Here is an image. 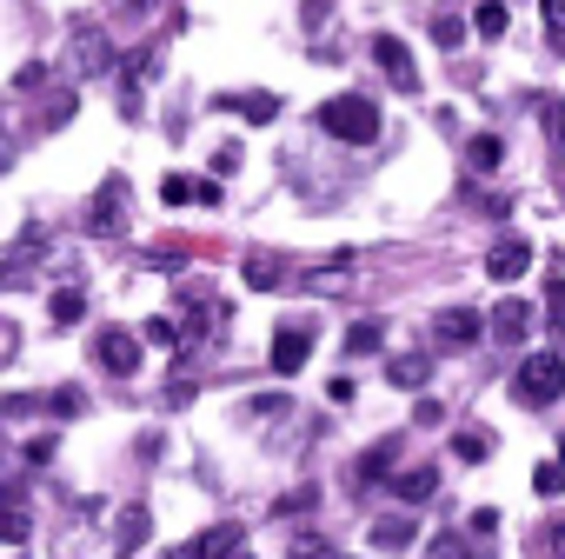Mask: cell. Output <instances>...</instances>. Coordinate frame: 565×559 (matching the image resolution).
I'll return each instance as SVG.
<instances>
[{"label":"cell","mask_w":565,"mask_h":559,"mask_svg":"<svg viewBox=\"0 0 565 559\" xmlns=\"http://www.w3.org/2000/svg\"><path fill=\"white\" fill-rule=\"evenodd\" d=\"M74 61H81L87 74H100V67L114 61V48H107V34H100V28H81V34H74Z\"/></svg>","instance_id":"5bb4252c"},{"label":"cell","mask_w":565,"mask_h":559,"mask_svg":"<svg viewBox=\"0 0 565 559\" xmlns=\"http://www.w3.org/2000/svg\"><path fill=\"white\" fill-rule=\"evenodd\" d=\"M239 280H246V287H253V294H273V287H279V280H287V260H273V253H253V260L239 266Z\"/></svg>","instance_id":"8fae6325"},{"label":"cell","mask_w":565,"mask_h":559,"mask_svg":"<svg viewBox=\"0 0 565 559\" xmlns=\"http://www.w3.org/2000/svg\"><path fill=\"white\" fill-rule=\"evenodd\" d=\"M545 320L565 334V280H558V287H552V300H545Z\"/></svg>","instance_id":"836d02e7"},{"label":"cell","mask_w":565,"mask_h":559,"mask_svg":"<svg viewBox=\"0 0 565 559\" xmlns=\"http://www.w3.org/2000/svg\"><path fill=\"white\" fill-rule=\"evenodd\" d=\"M525 266H532V246H525V240H519V233H505V240H499V246H492V253H486V273H492V280H499V287H512V280H519V273H525Z\"/></svg>","instance_id":"52a82bcc"},{"label":"cell","mask_w":565,"mask_h":559,"mask_svg":"<svg viewBox=\"0 0 565 559\" xmlns=\"http://www.w3.org/2000/svg\"><path fill=\"white\" fill-rule=\"evenodd\" d=\"M193 207H220V180H193Z\"/></svg>","instance_id":"8d00e7d4"},{"label":"cell","mask_w":565,"mask_h":559,"mask_svg":"<svg viewBox=\"0 0 565 559\" xmlns=\"http://www.w3.org/2000/svg\"><path fill=\"white\" fill-rule=\"evenodd\" d=\"M492 453V433H479V426H466V433H452V460H466V466H479Z\"/></svg>","instance_id":"ffe728a7"},{"label":"cell","mask_w":565,"mask_h":559,"mask_svg":"<svg viewBox=\"0 0 565 559\" xmlns=\"http://www.w3.org/2000/svg\"><path fill=\"white\" fill-rule=\"evenodd\" d=\"M320 127L333 140H347V147H366V140H380V107L366 94H340V101L320 107Z\"/></svg>","instance_id":"6da1fadb"},{"label":"cell","mask_w":565,"mask_h":559,"mask_svg":"<svg viewBox=\"0 0 565 559\" xmlns=\"http://www.w3.org/2000/svg\"><path fill=\"white\" fill-rule=\"evenodd\" d=\"M307 354H313V327L307 320H287V327L273 334V373H300Z\"/></svg>","instance_id":"277c9868"},{"label":"cell","mask_w":565,"mask_h":559,"mask_svg":"<svg viewBox=\"0 0 565 559\" xmlns=\"http://www.w3.org/2000/svg\"><path fill=\"white\" fill-rule=\"evenodd\" d=\"M393 486H399V499H413V506H426V499L439 493V466H413V473H399Z\"/></svg>","instance_id":"2e32d148"},{"label":"cell","mask_w":565,"mask_h":559,"mask_svg":"<svg viewBox=\"0 0 565 559\" xmlns=\"http://www.w3.org/2000/svg\"><path fill=\"white\" fill-rule=\"evenodd\" d=\"M120 226H127V180L107 173L100 193H94V207H87V233H94V240H114Z\"/></svg>","instance_id":"3957f363"},{"label":"cell","mask_w":565,"mask_h":559,"mask_svg":"<svg viewBox=\"0 0 565 559\" xmlns=\"http://www.w3.org/2000/svg\"><path fill=\"white\" fill-rule=\"evenodd\" d=\"M466 167H472V173H499V167H505V140H499V134H472V140H466Z\"/></svg>","instance_id":"4fadbf2b"},{"label":"cell","mask_w":565,"mask_h":559,"mask_svg":"<svg viewBox=\"0 0 565 559\" xmlns=\"http://www.w3.org/2000/svg\"><path fill=\"white\" fill-rule=\"evenodd\" d=\"M81 314H87V300H81L74 287H67V294H54V327H74Z\"/></svg>","instance_id":"484cf974"},{"label":"cell","mask_w":565,"mask_h":559,"mask_svg":"<svg viewBox=\"0 0 565 559\" xmlns=\"http://www.w3.org/2000/svg\"><path fill=\"white\" fill-rule=\"evenodd\" d=\"M413 539H419V519H380V526H373V546H380V552H406Z\"/></svg>","instance_id":"e0dca14e"},{"label":"cell","mask_w":565,"mask_h":559,"mask_svg":"<svg viewBox=\"0 0 565 559\" xmlns=\"http://www.w3.org/2000/svg\"><path fill=\"white\" fill-rule=\"evenodd\" d=\"M532 320H539V314H532L525 300H499L486 327H492V340H505V347H512V340H525V334H532Z\"/></svg>","instance_id":"ba28073f"},{"label":"cell","mask_w":565,"mask_h":559,"mask_svg":"<svg viewBox=\"0 0 565 559\" xmlns=\"http://www.w3.org/2000/svg\"><path fill=\"white\" fill-rule=\"evenodd\" d=\"M239 546V526H213V532H200V539H186V546H173L167 559H226Z\"/></svg>","instance_id":"30bf717a"},{"label":"cell","mask_w":565,"mask_h":559,"mask_svg":"<svg viewBox=\"0 0 565 559\" xmlns=\"http://www.w3.org/2000/svg\"><path fill=\"white\" fill-rule=\"evenodd\" d=\"M539 127L552 147H565V101H539Z\"/></svg>","instance_id":"cb8c5ba5"},{"label":"cell","mask_w":565,"mask_h":559,"mask_svg":"<svg viewBox=\"0 0 565 559\" xmlns=\"http://www.w3.org/2000/svg\"><path fill=\"white\" fill-rule=\"evenodd\" d=\"M134 539H147V513H120V546H134Z\"/></svg>","instance_id":"d6a6232c"},{"label":"cell","mask_w":565,"mask_h":559,"mask_svg":"<svg viewBox=\"0 0 565 559\" xmlns=\"http://www.w3.org/2000/svg\"><path fill=\"white\" fill-rule=\"evenodd\" d=\"M380 340H386V334H380V320L347 327V360H353V354H380Z\"/></svg>","instance_id":"7402d4cb"},{"label":"cell","mask_w":565,"mask_h":559,"mask_svg":"<svg viewBox=\"0 0 565 559\" xmlns=\"http://www.w3.org/2000/svg\"><path fill=\"white\" fill-rule=\"evenodd\" d=\"M220 107H226V114H239V120H253V127L279 120V101H273V94H226Z\"/></svg>","instance_id":"7c38bea8"},{"label":"cell","mask_w":565,"mask_h":559,"mask_svg":"<svg viewBox=\"0 0 565 559\" xmlns=\"http://www.w3.org/2000/svg\"><path fill=\"white\" fill-rule=\"evenodd\" d=\"M386 380H393V387H406V393H419V387L433 380V360H419V354H399V360H386Z\"/></svg>","instance_id":"9a60e30c"},{"label":"cell","mask_w":565,"mask_h":559,"mask_svg":"<svg viewBox=\"0 0 565 559\" xmlns=\"http://www.w3.org/2000/svg\"><path fill=\"white\" fill-rule=\"evenodd\" d=\"M160 200H167V207H193V187H186L180 173H167V180H160Z\"/></svg>","instance_id":"83f0119b"},{"label":"cell","mask_w":565,"mask_h":559,"mask_svg":"<svg viewBox=\"0 0 565 559\" xmlns=\"http://www.w3.org/2000/svg\"><path fill=\"white\" fill-rule=\"evenodd\" d=\"M347 280H353V253H340L333 266H320V273H307V287H313V294H340V287H347Z\"/></svg>","instance_id":"d6986e66"},{"label":"cell","mask_w":565,"mask_h":559,"mask_svg":"<svg viewBox=\"0 0 565 559\" xmlns=\"http://www.w3.org/2000/svg\"><path fill=\"white\" fill-rule=\"evenodd\" d=\"M433 559H479V552H472V546H466V539H459V532H446V539H439V546H433Z\"/></svg>","instance_id":"f546056e"},{"label":"cell","mask_w":565,"mask_h":559,"mask_svg":"<svg viewBox=\"0 0 565 559\" xmlns=\"http://www.w3.org/2000/svg\"><path fill=\"white\" fill-rule=\"evenodd\" d=\"M558 466H565V453H558Z\"/></svg>","instance_id":"f35d334b"},{"label":"cell","mask_w":565,"mask_h":559,"mask_svg":"<svg viewBox=\"0 0 565 559\" xmlns=\"http://www.w3.org/2000/svg\"><path fill=\"white\" fill-rule=\"evenodd\" d=\"M545 552H552V559H565V526H552V532H545Z\"/></svg>","instance_id":"74e56055"},{"label":"cell","mask_w":565,"mask_h":559,"mask_svg":"<svg viewBox=\"0 0 565 559\" xmlns=\"http://www.w3.org/2000/svg\"><path fill=\"white\" fill-rule=\"evenodd\" d=\"M147 340H153V347H180V327H173V320H147Z\"/></svg>","instance_id":"4dcf8cb0"},{"label":"cell","mask_w":565,"mask_h":559,"mask_svg":"<svg viewBox=\"0 0 565 559\" xmlns=\"http://www.w3.org/2000/svg\"><path fill=\"white\" fill-rule=\"evenodd\" d=\"M433 41H439V48H459V41H466V21H459V8H439V14H433Z\"/></svg>","instance_id":"44dd1931"},{"label":"cell","mask_w":565,"mask_h":559,"mask_svg":"<svg viewBox=\"0 0 565 559\" xmlns=\"http://www.w3.org/2000/svg\"><path fill=\"white\" fill-rule=\"evenodd\" d=\"M512 393L525 407H552L565 393V354H525L519 373H512Z\"/></svg>","instance_id":"7a4b0ae2"},{"label":"cell","mask_w":565,"mask_h":559,"mask_svg":"<svg viewBox=\"0 0 565 559\" xmlns=\"http://www.w3.org/2000/svg\"><path fill=\"white\" fill-rule=\"evenodd\" d=\"M466 526H472V539H492V532H499V513H492V506H479Z\"/></svg>","instance_id":"1f68e13d"},{"label":"cell","mask_w":565,"mask_h":559,"mask_svg":"<svg viewBox=\"0 0 565 559\" xmlns=\"http://www.w3.org/2000/svg\"><path fill=\"white\" fill-rule=\"evenodd\" d=\"M94 360H100V367H107L114 380H127V373L140 367V340H134L127 327H107V334L94 340Z\"/></svg>","instance_id":"5b68a950"},{"label":"cell","mask_w":565,"mask_h":559,"mask_svg":"<svg viewBox=\"0 0 565 559\" xmlns=\"http://www.w3.org/2000/svg\"><path fill=\"white\" fill-rule=\"evenodd\" d=\"M147 266H153V273H173V266H180V246H153Z\"/></svg>","instance_id":"e575fe53"},{"label":"cell","mask_w":565,"mask_h":559,"mask_svg":"<svg viewBox=\"0 0 565 559\" xmlns=\"http://www.w3.org/2000/svg\"><path fill=\"white\" fill-rule=\"evenodd\" d=\"M558 486H565V466H539V473H532V493H539V499H552Z\"/></svg>","instance_id":"f1b7e54d"},{"label":"cell","mask_w":565,"mask_h":559,"mask_svg":"<svg viewBox=\"0 0 565 559\" xmlns=\"http://www.w3.org/2000/svg\"><path fill=\"white\" fill-rule=\"evenodd\" d=\"M386 460H393V440H386V446H373V453L360 460V473H353V479H360V486H373V479H386Z\"/></svg>","instance_id":"d4e9b609"},{"label":"cell","mask_w":565,"mask_h":559,"mask_svg":"<svg viewBox=\"0 0 565 559\" xmlns=\"http://www.w3.org/2000/svg\"><path fill=\"white\" fill-rule=\"evenodd\" d=\"M21 539H28V513L0 499V546H21Z\"/></svg>","instance_id":"603a6c76"},{"label":"cell","mask_w":565,"mask_h":559,"mask_svg":"<svg viewBox=\"0 0 565 559\" xmlns=\"http://www.w3.org/2000/svg\"><path fill=\"white\" fill-rule=\"evenodd\" d=\"M433 334H439V340H446V347H472V340H479V334H486V320H479V314H472V307H446V314H439V320H433Z\"/></svg>","instance_id":"9c48e42d"},{"label":"cell","mask_w":565,"mask_h":559,"mask_svg":"<svg viewBox=\"0 0 565 559\" xmlns=\"http://www.w3.org/2000/svg\"><path fill=\"white\" fill-rule=\"evenodd\" d=\"M373 61H380V74L399 87V94H413L419 87V67H413V54H406V41H393V34H380L373 41Z\"/></svg>","instance_id":"8992f818"},{"label":"cell","mask_w":565,"mask_h":559,"mask_svg":"<svg viewBox=\"0 0 565 559\" xmlns=\"http://www.w3.org/2000/svg\"><path fill=\"white\" fill-rule=\"evenodd\" d=\"M512 28V14H505V0H479L472 8V34H486V41H499Z\"/></svg>","instance_id":"ac0fdd59"},{"label":"cell","mask_w":565,"mask_h":559,"mask_svg":"<svg viewBox=\"0 0 565 559\" xmlns=\"http://www.w3.org/2000/svg\"><path fill=\"white\" fill-rule=\"evenodd\" d=\"M539 14H545L552 34H565V0H539Z\"/></svg>","instance_id":"d590c367"},{"label":"cell","mask_w":565,"mask_h":559,"mask_svg":"<svg viewBox=\"0 0 565 559\" xmlns=\"http://www.w3.org/2000/svg\"><path fill=\"white\" fill-rule=\"evenodd\" d=\"M287 559H333V546H327L320 532H300V539L287 546Z\"/></svg>","instance_id":"4316f807"}]
</instances>
